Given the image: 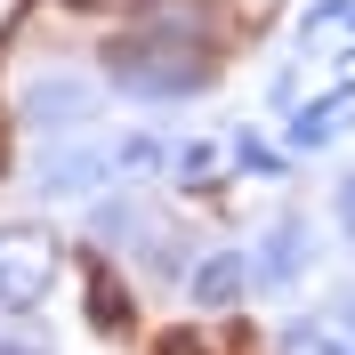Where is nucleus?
Returning a JSON list of instances; mask_svg holds the SVG:
<instances>
[{
  "mask_svg": "<svg viewBox=\"0 0 355 355\" xmlns=\"http://www.w3.org/2000/svg\"><path fill=\"white\" fill-rule=\"evenodd\" d=\"M57 283V234L49 226H0V307L24 315Z\"/></svg>",
  "mask_w": 355,
  "mask_h": 355,
  "instance_id": "obj_1",
  "label": "nucleus"
},
{
  "mask_svg": "<svg viewBox=\"0 0 355 355\" xmlns=\"http://www.w3.org/2000/svg\"><path fill=\"white\" fill-rule=\"evenodd\" d=\"M0 355H41V347H24V339H0Z\"/></svg>",
  "mask_w": 355,
  "mask_h": 355,
  "instance_id": "obj_3",
  "label": "nucleus"
},
{
  "mask_svg": "<svg viewBox=\"0 0 355 355\" xmlns=\"http://www.w3.org/2000/svg\"><path fill=\"white\" fill-rule=\"evenodd\" d=\"M234 291H243V259H234V250L194 275V299H202V307H234Z\"/></svg>",
  "mask_w": 355,
  "mask_h": 355,
  "instance_id": "obj_2",
  "label": "nucleus"
}]
</instances>
